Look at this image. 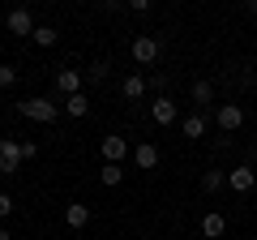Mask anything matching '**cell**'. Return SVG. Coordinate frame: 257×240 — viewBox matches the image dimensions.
Masks as SVG:
<instances>
[{
	"label": "cell",
	"instance_id": "6da1fadb",
	"mask_svg": "<svg viewBox=\"0 0 257 240\" xmlns=\"http://www.w3.org/2000/svg\"><path fill=\"white\" fill-rule=\"evenodd\" d=\"M18 111H22L26 120H35V125H56V120L64 116V111H60V103H56V99H47V94L22 99V103H18Z\"/></svg>",
	"mask_w": 257,
	"mask_h": 240
},
{
	"label": "cell",
	"instance_id": "7a4b0ae2",
	"mask_svg": "<svg viewBox=\"0 0 257 240\" xmlns=\"http://www.w3.org/2000/svg\"><path fill=\"white\" fill-rule=\"evenodd\" d=\"M22 163H26L22 142H18V138H0V176H13Z\"/></svg>",
	"mask_w": 257,
	"mask_h": 240
},
{
	"label": "cell",
	"instance_id": "3957f363",
	"mask_svg": "<svg viewBox=\"0 0 257 240\" xmlns=\"http://www.w3.org/2000/svg\"><path fill=\"white\" fill-rule=\"evenodd\" d=\"M128 52H133V60H138V65H146V69H150V65L159 60V52H163V43H159L155 35H138Z\"/></svg>",
	"mask_w": 257,
	"mask_h": 240
},
{
	"label": "cell",
	"instance_id": "277c9868",
	"mask_svg": "<svg viewBox=\"0 0 257 240\" xmlns=\"http://www.w3.org/2000/svg\"><path fill=\"white\" fill-rule=\"evenodd\" d=\"M99 155H103V163H124V159H133V146L124 138H116V133H107L99 142Z\"/></svg>",
	"mask_w": 257,
	"mask_h": 240
},
{
	"label": "cell",
	"instance_id": "5b68a950",
	"mask_svg": "<svg viewBox=\"0 0 257 240\" xmlns=\"http://www.w3.org/2000/svg\"><path fill=\"white\" fill-rule=\"evenodd\" d=\"M214 125H219L223 133H236L240 125H244V107H240V103H219V107H214Z\"/></svg>",
	"mask_w": 257,
	"mask_h": 240
},
{
	"label": "cell",
	"instance_id": "8992f818",
	"mask_svg": "<svg viewBox=\"0 0 257 240\" xmlns=\"http://www.w3.org/2000/svg\"><path fill=\"white\" fill-rule=\"evenodd\" d=\"M253 185H257V172L248 163H240V167L227 172V189H231V193H253Z\"/></svg>",
	"mask_w": 257,
	"mask_h": 240
},
{
	"label": "cell",
	"instance_id": "52a82bcc",
	"mask_svg": "<svg viewBox=\"0 0 257 240\" xmlns=\"http://www.w3.org/2000/svg\"><path fill=\"white\" fill-rule=\"evenodd\" d=\"M82 86H86L82 69H60V73H56V90H60L64 99H69V94H82Z\"/></svg>",
	"mask_w": 257,
	"mask_h": 240
},
{
	"label": "cell",
	"instance_id": "ba28073f",
	"mask_svg": "<svg viewBox=\"0 0 257 240\" xmlns=\"http://www.w3.org/2000/svg\"><path fill=\"white\" fill-rule=\"evenodd\" d=\"M5 26H9V35H35V18H30V9H9L5 13Z\"/></svg>",
	"mask_w": 257,
	"mask_h": 240
},
{
	"label": "cell",
	"instance_id": "9c48e42d",
	"mask_svg": "<svg viewBox=\"0 0 257 240\" xmlns=\"http://www.w3.org/2000/svg\"><path fill=\"white\" fill-rule=\"evenodd\" d=\"M150 116H155V125H172V120L180 116V107H176L172 94H159V99L150 103Z\"/></svg>",
	"mask_w": 257,
	"mask_h": 240
},
{
	"label": "cell",
	"instance_id": "30bf717a",
	"mask_svg": "<svg viewBox=\"0 0 257 240\" xmlns=\"http://www.w3.org/2000/svg\"><path fill=\"white\" fill-rule=\"evenodd\" d=\"M189 99H193V107H197V111H210V107H214V82L197 77V82H193V90H189Z\"/></svg>",
	"mask_w": 257,
	"mask_h": 240
},
{
	"label": "cell",
	"instance_id": "8fae6325",
	"mask_svg": "<svg viewBox=\"0 0 257 240\" xmlns=\"http://www.w3.org/2000/svg\"><path fill=\"white\" fill-rule=\"evenodd\" d=\"M133 163H138L142 172H155V167H159V146H155V142H142V146H133Z\"/></svg>",
	"mask_w": 257,
	"mask_h": 240
},
{
	"label": "cell",
	"instance_id": "7c38bea8",
	"mask_svg": "<svg viewBox=\"0 0 257 240\" xmlns=\"http://www.w3.org/2000/svg\"><path fill=\"white\" fill-rule=\"evenodd\" d=\"M206 129H210L206 111H193V116H184V120H180V133H184V138H193V142H197V138H206Z\"/></svg>",
	"mask_w": 257,
	"mask_h": 240
},
{
	"label": "cell",
	"instance_id": "4fadbf2b",
	"mask_svg": "<svg viewBox=\"0 0 257 240\" xmlns=\"http://www.w3.org/2000/svg\"><path fill=\"white\" fill-rule=\"evenodd\" d=\"M146 86H150V82H146L142 73H128L124 82H120V94H124L128 103H138V99H146Z\"/></svg>",
	"mask_w": 257,
	"mask_h": 240
},
{
	"label": "cell",
	"instance_id": "5bb4252c",
	"mask_svg": "<svg viewBox=\"0 0 257 240\" xmlns=\"http://www.w3.org/2000/svg\"><path fill=\"white\" fill-rule=\"evenodd\" d=\"M64 223L73 231H82L86 223H90V206H82V202H73V206H64Z\"/></svg>",
	"mask_w": 257,
	"mask_h": 240
},
{
	"label": "cell",
	"instance_id": "9a60e30c",
	"mask_svg": "<svg viewBox=\"0 0 257 240\" xmlns=\"http://www.w3.org/2000/svg\"><path fill=\"white\" fill-rule=\"evenodd\" d=\"M60 111L73 116V120H82L86 111H90V99H86V94H69V99H60Z\"/></svg>",
	"mask_w": 257,
	"mask_h": 240
},
{
	"label": "cell",
	"instance_id": "2e32d148",
	"mask_svg": "<svg viewBox=\"0 0 257 240\" xmlns=\"http://www.w3.org/2000/svg\"><path fill=\"white\" fill-rule=\"evenodd\" d=\"M223 231H227V219H223L219 210H210L202 219V236H210V240H223Z\"/></svg>",
	"mask_w": 257,
	"mask_h": 240
},
{
	"label": "cell",
	"instance_id": "e0dca14e",
	"mask_svg": "<svg viewBox=\"0 0 257 240\" xmlns=\"http://www.w3.org/2000/svg\"><path fill=\"white\" fill-rule=\"evenodd\" d=\"M223 185H227V172H219V167H210V172L202 176V189H206V193H219Z\"/></svg>",
	"mask_w": 257,
	"mask_h": 240
},
{
	"label": "cell",
	"instance_id": "ac0fdd59",
	"mask_svg": "<svg viewBox=\"0 0 257 240\" xmlns=\"http://www.w3.org/2000/svg\"><path fill=\"white\" fill-rule=\"evenodd\" d=\"M99 180H103V185H107V189H116L120 180H124V167H120V163H103V172H99Z\"/></svg>",
	"mask_w": 257,
	"mask_h": 240
},
{
	"label": "cell",
	"instance_id": "d6986e66",
	"mask_svg": "<svg viewBox=\"0 0 257 240\" xmlns=\"http://www.w3.org/2000/svg\"><path fill=\"white\" fill-rule=\"evenodd\" d=\"M30 39H35L39 47H56V39H60V30H56V26H35V35H30Z\"/></svg>",
	"mask_w": 257,
	"mask_h": 240
},
{
	"label": "cell",
	"instance_id": "ffe728a7",
	"mask_svg": "<svg viewBox=\"0 0 257 240\" xmlns=\"http://www.w3.org/2000/svg\"><path fill=\"white\" fill-rule=\"evenodd\" d=\"M86 82H107V60H94V65L86 69Z\"/></svg>",
	"mask_w": 257,
	"mask_h": 240
},
{
	"label": "cell",
	"instance_id": "44dd1931",
	"mask_svg": "<svg viewBox=\"0 0 257 240\" xmlns=\"http://www.w3.org/2000/svg\"><path fill=\"white\" fill-rule=\"evenodd\" d=\"M13 82H18V69H13V65H0V90H9Z\"/></svg>",
	"mask_w": 257,
	"mask_h": 240
},
{
	"label": "cell",
	"instance_id": "7402d4cb",
	"mask_svg": "<svg viewBox=\"0 0 257 240\" xmlns=\"http://www.w3.org/2000/svg\"><path fill=\"white\" fill-rule=\"evenodd\" d=\"M150 90H155V99H159V94L167 90V77H163V73H155V77H150Z\"/></svg>",
	"mask_w": 257,
	"mask_h": 240
},
{
	"label": "cell",
	"instance_id": "603a6c76",
	"mask_svg": "<svg viewBox=\"0 0 257 240\" xmlns=\"http://www.w3.org/2000/svg\"><path fill=\"white\" fill-rule=\"evenodd\" d=\"M9 214H13V197L0 193V219H9Z\"/></svg>",
	"mask_w": 257,
	"mask_h": 240
},
{
	"label": "cell",
	"instance_id": "cb8c5ba5",
	"mask_svg": "<svg viewBox=\"0 0 257 240\" xmlns=\"http://www.w3.org/2000/svg\"><path fill=\"white\" fill-rule=\"evenodd\" d=\"M128 13H150V0H128Z\"/></svg>",
	"mask_w": 257,
	"mask_h": 240
},
{
	"label": "cell",
	"instance_id": "d4e9b609",
	"mask_svg": "<svg viewBox=\"0 0 257 240\" xmlns=\"http://www.w3.org/2000/svg\"><path fill=\"white\" fill-rule=\"evenodd\" d=\"M248 13H253V18H257V0H248Z\"/></svg>",
	"mask_w": 257,
	"mask_h": 240
},
{
	"label": "cell",
	"instance_id": "484cf974",
	"mask_svg": "<svg viewBox=\"0 0 257 240\" xmlns=\"http://www.w3.org/2000/svg\"><path fill=\"white\" fill-rule=\"evenodd\" d=\"M0 240H9V231H5V227H0Z\"/></svg>",
	"mask_w": 257,
	"mask_h": 240
}]
</instances>
